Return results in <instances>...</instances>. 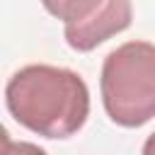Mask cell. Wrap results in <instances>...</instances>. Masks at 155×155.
I'll return each mask as SVG.
<instances>
[{"instance_id": "obj_4", "label": "cell", "mask_w": 155, "mask_h": 155, "mask_svg": "<svg viewBox=\"0 0 155 155\" xmlns=\"http://www.w3.org/2000/svg\"><path fill=\"white\" fill-rule=\"evenodd\" d=\"M41 5L63 24H78L90 19L104 5V0H41Z\"/></svg>"}, {"instance_id": "obj_6", "label": "cell", "mask_w": 155, "mask_h": 155, "mask_svg": "<svg viewBox=\"0 0 155 155\" xmlns=\"http://www.w3.org/2000/svg\"><path fill=\"white\" fill-rule=\"evenodd\" d=\"M143 155H155V131L145 138V143H143Z\"/></svg>"}, {"instance_id": "obj_2", "label": "cell", "mask_w": 155, "mask_h": 155, "mask_svg": "<svg viewBox=\"0 0 155 155\" xmlns=\"http://www.w3.org/2000/svg\"><path fill=\"white\" fill-rule=\"evenodd\" d=\"M107 116L124 128H138L155 116V44L126 41L107 53L99 75Z\"/></svg>"}, {"instance_id": "obj_3", "label": "cell", "mask_w": 155, "mask_h": 155, "mask_svg": "<svg viewBox=\"0 0 155 155\" xmlns=\"http://www.w3.org/2000/svg\"><path fill=\"white\" fill-rule=\"evenodd\" d=\"M131 19H133L131 0H104V5L90 19L78 22V24H65L63 36L70 48L85 53V51H92L99 44H104L109 36L128 29Z\"/></svg>"}, {"instance_id": "obj_5", "label": "cell", "mask_w": 155, "mask_h": 155, "mask_svg": "<svg viewBox=\"0 0 155 155\" xmlns=\"http://www.w3.org/2000/svg\"><path fill=\"white\" fill-rule=\"evenodd\" d=\"M0 155H48L44 148L27 143V140H12L7 136V131H2V150Z\"/></svg>"}, {"instance_id": "obj_1", "label": "cell", "mask_w": 155, "mask_h": 155, "mask_svg": "<svg viewBox=\"0 0 155 155\" xmlns=\"http://www.w3.org/2000/svg\"><path fill=\"white\" fill-rule=\"evenodd\" d=\"M5 104L24 128L44 138H70L90 116V90L70 68L34 63L7 80Z\"/></svg>"}]
</instances>
